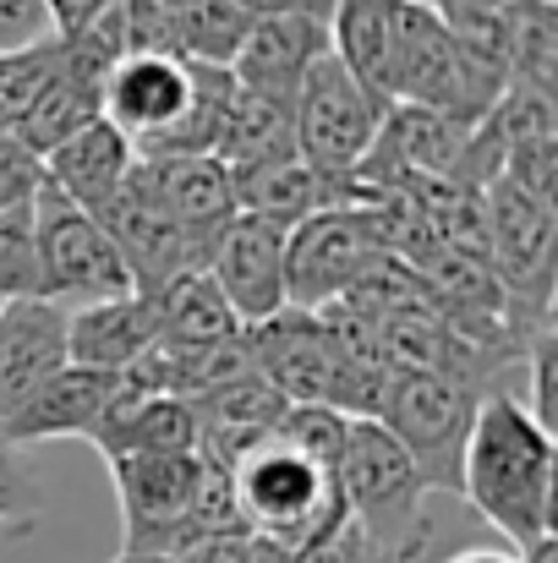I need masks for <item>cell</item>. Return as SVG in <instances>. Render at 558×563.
I'll list each match as a JSON object with an SVG mask.
<instances>
[{"label": "cell", "instance_id": "1", "mask_svg": "<svg viewBox=\"0 0 558 563\" xmlns=\"http://www.w3.org/2000/svg\"><path fill=\"white\" fill-rule=\"evenodd\" d=\"M558 443L543 432L515 394H482L460 454V498L504 537L515 553L554 537Z\"/></svg>", "mask_w": 558, "mask_h": 563}, {"label": "cell", "instance_id": "2", "mask_svg": "<svg viewBox=\"0 0 558 563\" xmlns=\"http://www.w3.org/2000/svg\"><path fill=\"white\" fill-rule=\"evenodd\" d=\"M230 493H236L247 537H258L291 559L313 553L318 542H329L351 520L340 482H335V465L313 460L285 432L263 438L258 449H247L230 465Z\"/></svg>", "mask_w": 558, "mask_h": 563}, {"label": "cell", "instance_id": "3", "mask_svg": "<svg viewBox=\"0 0 558 563\" xmlns=\"http://www.w3.org/2000/svg\"><path fill=\"white\" fill-rule=\"evenodd\" d=\"M504 88H510L504 71L477 60L433 5L400 0L389 104H422V110H438V115H449L460 126H477L499 104Z\"/></svg>", "mask_w": 558, "mask_h": 563}, {"label": "cell", "instance_id": "4", "mask_svg": "<svg viewBox=\"0 0 558 563\" xmlns=\"http://www.w3.org/2000/svg\"><path fill=\"white\" fill-rule=\"evenodd\" d=\"M335 482L346 498V515L357 531H368L378 548L400 553L411 563L416 548L427 542V487L405 449L378 427V421H346V443L335 460Z\"/></svg>", "mask_w": 558, "mask_h": 563}, {"label": "cell", "instance_id": "5", "mask_svg": "<svg viewBox=\"0 0 558 563\" xmlns=\"http://www.w3.org/2000/svg\"><path fill=\"white\" fill-rule=\"evenodd\" d=\"M33 241H39V290L61 312L132 296V279H127L105 224L44 181L33 191Z\"/></svg>", "mask_w": 558, "mask_h": 563}, {"label": "cell", "instance_id": "6", "mask_svg": "<svg viewBox=\"0 0 558 563\" xmlns=\"http://www.w3.org/2000/svg\"><path fill=\"white\" fill-rule=\"evenodd\" d=\"M477 399L482 394L433 373H394L389 383L378 427L405 449V460L416 465L427 493L460 498V454H466V438L477 421Z\"/></svg>", "mask_w": 558, "mask_h": 563}, {"label": "cell", "instance_id": "7", "mask_svg": "<svg viewBox=\"0 0 558 563\" xmlns=\"http://www.w3.org/2000/svg\"><path fill=\"white\" fill-rule=\"evenodd\" d=\"M378 257H383V241H378L362 202L346 197V202L302 219L285 235V307H296V312L335 307Z\"/></svg>", "mask_w": 558, "mask_h": 563}, {"label": "cell", "instance_id": "8", "mask_svg": "<svg viewBox=\"0 0 558 563\" xmlns=\"http://www.w3.org/2000/svg\"><path fill=\"white\" fill-rule=\"evenodd\" d=\"M378 121H383V104H372L335 55H318L313 71L302 77V93H296V110H291L296 154L318 176L346 187L357 176V165L368 159Z\"/></svg>", "mask_w": 558, "mask_h": 563}, {"label": "cell", "instance_id": "9", "mask_svg": "<svg viewBox=\"0 0 558 563\" xmlns=\"http://www.w3.org/2000/svg\"><path fill=\"white\" fill-rule=\"evenodd\" d=\"M105 471H110L116 504H121V548L182 559L203 460L197 454H116V460H105Z\"/></svg>", "mask_w": 558, "mask_h": 563}, {"label": "cell", "instance_id": "10", "mask_svg": "<svg viewBox=\"0 0 558 563\" xmlns=\"http://www.w3.org/2000/svg\"><path fill=\"white\" fill-rule=\"evenodd\" d=\"M252 373L263 377L285 405H329L335 410V383H340V356L329 345V329L318 312H274L263 323L241 329Z\"/></svg>", "mask_w": 558, "mask_h": 563}, {"label": "cell", "instance_id": "11", "mask_svg": "<svg viewBox=\"0 0 558 563\" xmlns=\"http://www.w3.org/2000/svg\"><path fill=\"white\" fill-rule=\"evenodd\" d=\"M99 224H105V235H110V246H116V257H121L132 290H149V296H154V290H165L171 279L192 274V246H186L182 224L165 213L160 191L149 187V176H143L138 165H132L127 187L105 202Z\"/></svg>", "mask_w": 558, "mask_h": 563}, {"label": "cell", "instance_id": "12", "mask_svg": "<svg viewBox=\"0 0 558 563\" xmlns=\"http://www.w3.org/2000/svg\"><path fill=\"white\" fill-rule=\"evenodd\" d=\"M203 274L214 279V290L225 296L241 329L285 312V230L236 213L225 235L214 241Z\"/></svg>", "mask_w": 558, "mask_h": 563}, {"label": "cell", "instance_id": "13", "mask_svg": "<svg viewBox=\"0 0 558 563\" xmlns=\"http://www.w3.org/2000/svg\"><path fill=\"white\" fill-rule=\"evenodd\" d=\"M138 170L160 191L165 213L182 224L186 246H192V268H203L214 241L225 235V224L236 219L230 170L208 154H138Z\"/></svg>", "mask_w": 558, "mask_h": 563}, {"label": "cell", "instance_id": "14", "mask_svg": "<svg viewBox=\"0 0 558 563\" xmlns=\"http://www.w3.org/2000/svg\"><path fill=\"white\" fill-rule=\"evenodd\" d=\"M329 55V22H313V16H252L236 60H230V77L236 88L280 104V110H296V93H302V77L313 71V60Z\"/></svg>", "mask_w": 558, "mask_h": 563}, {"label": "cell", "instance_id": "15", "mask_svg": "<svg viewBox=\"0 0 558 563\" xmlns=\"http://www.w3.org/2000/svg\"><path fill=\"white\" fill-rule=\"evenodd\" d=\"M192 71L171 55H121L105 77V121L143 154L154 148L186 110Z\"/></svg>", "mask_w": 558, "mask_h": 563}, {"label": "cell", "instance_id": "16", "mask_svg": "<svg viewBox=\"0 0 558 563\" xmlns=\"http://www.w3.org/2000/svg\"><path fill=\"white\" fill-rule=\"evenodd\" d=\"M116 383L110 373H88V367H66L50 383H39L11 416H0V438L11 449H28V443H55V438H94V427L105 421L110 399H116Z\"/></svg>", "mask_w": 558, "mask_h": 563}, {"label": "cell", "instance_id": "17", "mask_svg": "<svg viewBox=\"0 0 558 563\" xmlns=\"http://www.w3.org/2000/svg\"><path fill=\"white\" fill-rule=\"evenodd\" d=\"M154 345H160V301L149 290H132V296H116V301H94V307L66 312L72 367L121 377V373H132Z\"/></svg>", "mask_w": 558, "mask_h": 563}, {"label": "cell", "instance_id": "18", "mask_svg": "<svg viewBox=\"0 0 558 563\" xmlns=\"http://www.w3.org/2000/svg\"><path fill=\"white\" fill-rule=\"evenodd\" d=\"M72 367L66 312L44 296L0 301V416H11L39 383Z\"/></svg>", "mask_w": 558, "mask_h": 563}, {"label": "cell", "instance_id": "19", "mask_svg": "<svg viewBox=\"0 0 558 563\" xmlns=\"http://www.w3.org/2000/svg\"><path fill=\"white\" fill-rule=\"evenodd\" d=\"M192 405V421H197V460L230 471L247 449H258L263 438H274L291 416V405L263 383L258 373L236 377L203 399H186Z\"/></svg>", "mask_w": 558, "mask_h": 563}, {"label": "cell", "instance_id": "20", "mask_svg": "<svg viewBox=\"0 0 558 563\" xmlns=\"http://www.w3.org/2000/svg\"><path fill=\"white\" fill-rule=\"evenodd\" d=\"M230 197H236V213L263 219V224H274V230L291 235L302 219L346 202V187H335L329 176H318L302 154H285V159H263V165L230 170Z\"/></svg>", "mask_w": 558, "mask_h": 563}, {"label": "cell", "instance_id": "21", "mask_svg": "<svg viewBox=\"0 0 558 563\" xmlns=\"http://www.w3.org/2000/svg\"><path fill=\"white\" fill-rule=\"evenodd\" d=\"M44 165V187H55L66 202H77L83 213H105V202L127 187L132 165H138V148L99 115L94 126H83L77 137H66L55 154L39 159Z\"/></svg>", "mask_w": 558, "mask_h": 563}, {"label": "cell", "instance_id": "22", "mask_svg": "<svg viewBox=\"0 0 558 563\" xmlns=\"http://www.w3.org/2000/svg\"><path fill=\"white\" fill-rule=\"evenodd\" d=\"M394 22H400V0H335L329 11V55L383 110H389V71H394Z\"/></svg>", "mask_w": 558, "mask_h": 563}, {"label": "cell", "instance_id": "23", "mask_svg": "<svg viewBox=\"0 0 558 563\" xmlns=\"http://www.w3.org/2000/svg\"><path fill=\"white\" fill-rule=\"evenodd\" d=\"M171 55L182 66H230L252 16L236 0H160Z\"/></svg>", "mask_w": 558, "mask_h": 563}, {"label": "cell", "instance_id": "24", "mask_svg": "<svg viewBox=\"0 0 558 563\" xmlns=\"http://www.w3.org/2000/svg\"><path fill=\"white\" fill-rule=\"evenodd\" d=\"M504 82L554 93L558 82V0L504 5Z\"/></svg>", "mask_w": 558, "mask_h": 563}, {"label": "cell", "instance_id": "25", "mask_svg": "<svg viewBox=\"0 0 558 563\" xmlns=\"http://www.w3.org/2000/svg\"><path fill=\"white\" fill-rule=\"evenodd\" d=\"M154 301H160V345H219V340L241 334L236 312L225 307V296L214 290V279L203 268L154 290Z\"/></svg>", "mask_w": 558, "mask_h": 563}, {"label": "cell", "instance_id": "26", "mask_svg": "<svg viewBox=\"0 0 558 563\" xmlns=\"http://www.w3.org/2000/svg\"><path fill=\"white\" fill-rule=\"evenodd\" d=\"M285 154H296L291 110H280V104H269V99L236 88L230 115H225V126H219L214 159H219L225 170H241V165H263V159H285Z\"/></svg>", "mask_w": 558, "mask_h": 563}, {"label": "cell", "instance_id": "27", "mask_svg": "<svg viewBox=\"0 0 558 563\" xmlns=\"http://www.w3.org/2000/svg\"><path fill=\"white\" fill-rule=\"evenodd\" d=\"M39 290V241H33V197L0 208V301H28Z\"/></svg>", "mask_w": 558, "mask_h": 563}, {"label": "cell", "instance_id": "28", "mask_svg": "<svg viewBox=\"0 0 558 563\" xmlns=\"http://www.w3.org/2000/svg\"><path fill=\"white\" fill-rule=\"evenodd\" d=\"M61 60V38L39 44V49H17V55H0V137L17 132V121L28 115V104L39 99V88L50 82Z\"/></svg>", "mask_w": 558, "mask_h": 563}, {"label": "cell", "instance_id": "29", "mask_svg": "<svg viewBox=\"0 0 558 563\" xmlns=\"http://www.w3.org/2000/svg\"><path fill=\"white\" fill-rule=\"evenodd\" d=\"M526 377H532V388H526V416L543 427V432H554L558 438V340L554 329H537L532 340H526Z\"/></svg>", "mask_w": 558, "mask_h": 563}, {"label": "cell", "instance_id": "30", "mask_svg": "<svg viewBox=\"0 0 558 563\" xmlns=\"http://www.w3.org/2000/svg\"><path fill=\"white\" fill-rule=\"evenodd\" d=\"M39 526V482L22 465V449L0 438V531H28Z\"/></svg>", "mask_w": 558, "mask_h": 563}, {"label": "cell", "instance_id": "31", "mask_svg": "<svg viewBox=\"0 0 558 563\" xmlns=\"http://www.w3.org/2000/svg\"><path fill=\"white\" fill-rule=\"evenodd\" d=\"M50 38H55V22L44 0H0V55L39 49Z\"/></svg>", "mask_w": 558, "mask_h": 563}, {"label": "cell", "instance_id": "32", "mask_svg": "<svg viewBox=\"0 0 558 563\" xmlns=\"http://www.w3.org/2000/svg\"><path fill=\"white\" fill-rule=\"evenodd\" d=\"M291 563H405V559L389 553V548H378L368 531H357V526L346 520L329 542H318L313 553H302V559H291Z\"/></svg>", "mask_w": 558, "mask_h": 563}, {"label": "cell", "instance_id": "33", "mask_svg": "<svg viewBox=\"0 0 558 563\" xmlns=\"http://www.w3.org/2000/svg\"><path fill=\"white\" fill-rule=\"evenodd\" d=\"M44 181V165L17 143V137H0V208H11V202H28L33 191Z\"/></svg>", "mask_w": 558, "mask_h": 563}, {"label": "cell", "instance_id": "34", "mask_svg": "<svg viewBox=\"0 0 558 563\" xmlns=\"http://www.w3.org/2000/svg\"><path fill=\"white\" fill-rule=\"evenodd\" d=\"M50 5V22H55V38H72V33H83L88 22H99L116 0H44Z\"/></svg>", "mask_w": 558, "mask_h": 563}, {"label": "cell", "instance_id": "35", "mask_svg": "<svg viewBox=\"0 0 558 563\" xmlns=\"http://www.w3.org/2000/svg\"><path fill=\"white\" fill-rule=\"evenodd\" d=\"M252 553H258V537H219V542H197L176 563H252Z\"/></svg>", "mask_w": 558, "mask_h": 563}, {"label": "cell", "instance_id": "36", "mask_svg": "<svg viewBox=\"0 0 558 563\" xmlns=\"http://www.w3.org/2000/svg\"><path fill=\"white\" fill-rule=\"evenodd\" d=\"M247 16H313V22H329L335 0H236Z\"/></svg>", "mask_w": 558, "mask_h": 563}, {"label": "cell", "instance_id": "37", "mask_svg": "<svg viewBox=\"0 0 558 563\" xmlns=\"http://www.w3.org/2000/svg\"><path fill=\"white\" fill-rule=\"evenodd\" d=\"M444 22H466V16H488V11H504L510 0H427Z\"/></svg>", "mask_w": 558, "mask_h": 563}, {"label": "cell", "instance_id": "38", "mask_svg": "<svg viewBox=\"0 0 558 563\" xmlns=\"http://www.w3.org/2000/svg\"><path fill=\"white\" fill-rule=\"evenodd\" d=\"M515 563H558V537H537V542H526Z\"/></svg>", "mask_w": 558, "mask_h": 563}, {"label": "cell", "instance_id": "39", "mask_svg": "<svg viewBox=\"0 0 558 563\" xmlns=\"http://www.w3.org/2000/svg\"><path fill=\"white\" fill-rule=\"evenodd\" d=\"M444 563H515V553H504V548H460Z\"/></svg>", "mask_w": 558, "mask_h": 563}, {"label": "cell", "instance_id": "40", "mask_svg": "<svg viewBox=\"0 0 558 563\" xmlns=\"http://www.w3.org/2000/svg\"><path fill=\"white\" fill-rule=\"evenodd\" d=\"M110 563H176V559H165V553H127V548H121Z\"/></svg>", "mask_w": 558, "mask_h": 563}, {"label": "cell", "instance_id": "41", "mask_svg": "<svg viewBox=\"0 0 558 563\" xmlns=\"http://www.w3.org/2000/svg\"><path fill=\"white\" fill-rule=\"evenodd\" d=\"M252 563H291V553H280V548H269V542H258V553Z\"/></svg>", "mask_w": 558, "mask_h": 563}, {"label": "cell", "instance_id": "42", "mask_svg": "<svg viewBox=\"0 0 558 563\" xmlns=\"http://www.w3.org/2000/svg\"><path fill=\"white\" fill-rule=\"evenodd\" d=\"M422 5H427V0H422Z\"/></svg>", "mask_w": 558, "mask_h": 563}]
</instances>
